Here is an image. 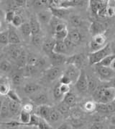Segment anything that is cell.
I'll return each instance as SVG.
<instances>
[{
	"instance_id": "cell-32",
	"label": "cell",
	"mask_w": 115,
	"mask_h": 129,
	"mask_svg": "<svg viewBox=\"0 0 115 129\" xmlns=\"http://www.w3.org/2000/svg\"><path fill=\"white\" fill-rule=\"evenodd\" d=\"M31 115L28 112H25L21 110V111L19 114V119H20V123L22 125H28L30 121Z\"/></svg>"
},
{
	"instance_id": "cell-8",
	"label": "cell",
	"mask_w": 115,
	"mask_h": 129,
	"mask_svg": "<svg viewBox=\"0 0 115 129\" xmlns=\"http://www.w3.org/2000/svg\"><path fill=\"white\" fill-rule=\"evenodd\" d=\"M61 74L60 67L51 66L48 68L45 72V78L48 81H54L57 78H60Z\"/></svg>"
},
{
	"instance_id": "cell-40",
	"label": "cell",
	"mask_w": 115,
	"mask_h": 129,
	"mask_svg": "<svg viewBox=\"0 0 115 129\" xmlns=\"http://www.w3.org/2000/svg\"><path fill=\"white\" fill-rule=\"evenodd\" d=\"M9 45L8 40V30L7 28L0 32V46L7 47Z\"/></svg>"
},
{
	"instance_id": "cell-19",
	"label": "cell",
	"mask_w": 115,
	"mask_h": 129,
	"mask_svg": "<svg viewBox=\"0 0 115 129\" xmlns=\"http://www.w3.org/2000/svg\"><path fill=\"white\" fill-rule=\"evenodd\" d=\"M28 23L30 24V27L31 30V36L40 34V31H41V25L40 23L38 22V20H37L36 17L32 16Z\"/></svg>"
},
{
	"instance_id": "cell-11",
	"label": "cell",
	"mask_w": 115,
	"mask_h": 129,
	"mask_svg": "<svg viewBox=\"0 0 115 129\" xmlns=\"http://www.w3.org/2000/svg\"><path fill=\"white\" fill-rule=\"evenodd\" d=\"M85 62V57L83 54H74L68 58H66V63L70 64H73L76 66L77 68H80V66H82Z\"/></svg>"
},
{
	"instance_id": "cell-3",
	"label": "cell",
	"mask_w": 115,
	"mask_h": 129,
	"mask_svg": "<svg viewBox=\"0 0 115 129\" xmlns=\"http://www.w3.org/2000/svg\"><path fill=\"white\" fill-rule=\"evenodd\" d=\"M107 44V38L104 34L93 36L92 41L89 43V49L91 52H96L102 49Z\"/></svg>"
},
{
	"instance_id": "cell-41",
	"label": "cell",
	"mask_w": 115,
	"mask_h": 129,
	"mask_svg": "<svg viewBox=\"0 0 115 129\" xmlns=\"http://www.w3.org/2000/svg\"><path fill=\"white\" fill-rule=\"evenodd\" d=\"M7 97H8V100H10V101H13V102H15L17 103H20V104H22V100L20 99V96L18 95L17 92L14 90H10L8 94H7Z\"/></svg>"
},
{
	"instance_id": "cell-50",
	"label": "cell",
	"mask_w": 115,
	"mask_h": 129,
	"mask_svg": "<svg viewBox=\"0 0 115 129\" xmlns=\"http://www.w3.org/2000/svg\"><path fill=\"white\" fill-rule=\"evenodd\" d=\"M115 13L114 7L112 6L108 3L106 8V18H112L114 17Z\"/></svg>"
},
{
	"instance_id": "cell-20",
	"label": "cell",
	"mask_w": 115,
	"mask_h": 129,
	"mask_svg": "<svg viewBox=\"0 0 115 129\" xmlns=\"http://www.w3.org/2000/svg\"><path fill=\"white\" fill-rule=\"evenodd\" d=\"M51 12L52 15L53 17L58 18L59 20H63L64 18H66L69 13V10L68 9H63V8H50L49 9Z\"/></svg>"
},
{
	"instance_id": "cell-7",
	"label": "cell",
	"mask_w": 115,
	"mask_h": 129,
	"mask_svg": "<svg viewBox=\"0 0 115 129\" xmlns=\"http://www.w3.org/2000/svg\"><path fill=\"white\" fill-rule=\"evenodd\" d=\"M30 100L37 105H48L49 102V97H48V94H46V92L40 91L38 93L32 95L30 96Z\"/></svg>"
},
{
	"instance_id": "cell-1",
	"label": "cell",
	"mask_w": 115,
	"mask_h": 129,
	"mask_svg": "<svg viewBox=\"0 0 115 129\" xmlns=\"http://www.w3.org/2000/svg\"><path fill=\"white\" fill-rule=\"evenodd\" d=\"M94 102L96 103L106 104L114 102L115 89L114 87H102L97 88L94 93Z\"/></svg>"
},
{
	"instance_id": "cell-27",
	"label": "cell",
	"mask_w": 115,
	"mask_h": 129,
	"mask_svg": "<svg viewBox=\"0 0 115 129\" xmlns=\"http://www.w3.org/2000/svg\"><path fill=\"white\" fill-rule=\"evenodd\" d=\"M20 30V33L23 37L24 39H29L31 37V30L28 22H24L22 25L18 28Z\"/></svg>"
},
{
	"instance_id": "cell-29",
	"label": "cell",
	"mask_w": 115,
	"mask_h": 129,
	"mask_svg": "<svg viewBox=\"0 0 115 129\" xmlns=\"http://www.w3.org/2000/svg\"><path fill=\"white\" fill-rule=\"evenodd\" d=\"M12 70V64L10 60L7 59H0V71L3 73H8Z\"/></svg>"
},
{
	"instance_id": "cell-18",
	"label": "cell",
	"mask_w": 115,
	"mask_h": 129,
	"mask_svg": "<svg viewBox=\"0 0 115 129\" xmlns=\"http://www.w3.org/2000/svg\"><path fill=\"white\" fill-rule=\"evenodd\" d=\"M51 109V106L48 105L38 106V108H37V110H36L37 113H35V114L38 115L41 118L44 119L46 121L48 122V117H49V115H50V112Z\"/></svg>"
},
{
	"instance_id": "cell-25",
	"label": "cell",
	"mask_w": 115,
	"mask_h": 129,
	"mask_svg": "<svg viewBox=\"0 0 115 129\" xmlns=\"http://www.w3.org/2000/svg\"><path fill=\"white\" fill-rule=\"evenodd\" d=\"M40 88H41V87L38 84L33 83H30L26 84L24 86V91L26 94L32 96L33 94L38 93V91H40Z\"/></svg>"
},
{
	"instance_id": "cell-10",
	"label": "cell",
	"mask_w": 115,
	"mask_h": 129,
	"mask_svg": "<svg viewBox=\"0 0 115 129\" xmlns=\"http://www.w3.org/2000/svg\"><path fill=\"white\" fill-rule=\"evenodd\" d=\"M8 30V40L9 44L10 45H20L21 43V38L17 33L16 30L12 25H10L7 28Z\"/></svg>"
},
{
	"instance_id": "cell-55",
	"label": "cell",
	"mask_w": 115,
	"mask_h": 129,
	"mask_svg": "<svg viewBox=\"0 0 115 129\" xmlns=\"http://www.w3.org/2000/svg\"><path fill=\"white\" fill-rule=\"evenodd\" d=\"M18 129H32V126H29V125H20L19 126Z\"/></svg>"
},
{
	"instance_id": "cell-39",
	"label": "cell",
	"mask_w": 115,
	"mask_h": 129,
	"mask_svg": "<svg viewBox=\"0 0 115 129\" xmlns=\"http://www.w3.org/2000/svg\"><path fill=\"white\" fill-rule=\"evenodd\" d=\"M68 30L66 29L60 31H58L55 32L52 36H53V39H55V41H64L68 36Z\"/></svg>"
},
{
	"instance_id": "cell-16",
	"label": "cell",
	"mask_w": 115,
	"mask_h": 129,
	"mask_svg": "<svg viewBox=\"0 0 115 129\" xmlns=\"http://www.w3.org/2000/svg\"><path fill=\"white\" fill-rule=\"evenodd\" d=\"M106 28V25L103 23L94 21L93 22L90 26V32L93 36L104 34Z\"/></svg>"
},
{
	"instance_id": "cell-2",
	"label": "cell",
	"mask_w": 115,
	"mask_h": 129,
	"mask_svg": "<svg viewBox=\"0 0 115 129\" xmlns=\"http://www.w3.org/2000/svg\"><path fill=\"white\" fill-rule=\"evenodd\" d=\"M112 54H114L112 52V49L111 45L107 44L104 47L101 49H98L96 52H90L88 56V60L91 65H96L99 63L104 57H107Z\"/></svg>"
},
{
	"instance_id": "cell-26",
	"label": "cell",
	"mask_w": 115,
	"mask_h": 129,
	"mask_svg": "<svg viewBox=\"0 0 115 129\" xmlns=\"http://www.w3.org/2000/svg\"><path fill=\"white\" fill-rule=\"evenodd\" d=\"M8 105L10 115L15 116L20 114L21 111V104L8 100Z\"/></svg>"
},
{
	"instance_id": "cell-58",
	"label": "cell",
	"mask_w": 115,
	"mask_h": 129,
	"mask_svg": "<svg viewBox=\"0 0 115 129\" xmlns=\"http://www.w3.org/2000/svg\"><path fill=\"white\" fill-rule=\"evenodd\" d=\"M0 56H1V49H0Z\"/></svg>"
},
{
	"instance_id": "cell-52",
	"label": "cell",
	"mask_w": 115,
	"mask_h": 129,
	"mask_svg": "<svg viewBox=\"0 0 115 129\" xmlns=\"http://www.w3.org/2000/svg\"><path fill=\"white\" fill-rule=\"evenodd\" d=\"M89 129H107L106 124L104 122L98 123H93L92 125L89 127Z\"/></svg>"
},
{
	"instance_id": "cell-17",
	"label": "cell",
	"mask_w": 115,
	"mask_h": 129,
	"mask_svg": "<svg viewBox=\"0 0 115 129\" xmlns=\"http://www.w3.org/2000/svg\"><path fill=\"white\" fill-rule=\"evenodd\" d=\"M86 2L84 1H78V0H67V1H60L59 2V6L60 8H63V9H68L72 8L75 7L83 6L85 4Z\"/></svg>"
},
{
	"instance_id": "cell-54",
	"label": "cell",
	"mask_w": 115,
	"mask_h": 129,
	"mask_svg": "<svg viewBox=\"0 0 115 129\" xmlns=\"http://www.w3.org/2000/svg\"><path fill=\"white\" fill-rule=\"evenodd\" d=\"M6 30L5 27H4V22H3L2 19L0 18V32H1V31H3V30Z\"/></svg>"
},
{
	"instance_id": "cell-28",
	"label": "cell",
	"mask_w": 115,
	"mask_h": 129,
	"mask_svg": "<svg viewBox=\"0 0 115 129\" xmlns=\"http://www.w3.org/2000/svg\"><path fill=\"white\" fill-rule=\"evenodd\" d=\"M62 102L67 106H68L70 108H71V107H73L76 105L77 99H76V96L73 93L69 92L68 94H66L63 96Z\"/></svg>"
},
{
	"instance_id": "cell-4",
	"label": "cell",
	"mask_w": 115,
	"mask_h": 129,
	"mask_svg": "<svg viewBox=\"0 0 115 129\" xmlns=\"http://www.w3.org/2000/svg\"><path fill=\"white\" fill-rule=\"evenodd\" d=\"M95 70L98 76V78L102 81H111L114 79L115 76L114 69H112L111 68L96 65Z\"/></svg>"
},
{
	"instance_id": "cell-44",
	"label": "cell",
	"mask_w": 115,
	"mask_h": 129,
	"mask_svg": "<svg viewBox=\"0 0 115 129\" xmlns=\"http://www.w3.org/2000/svg\"><path fill=\"white\" fill-rule=\"evenodd\" d=\"M97 84L96 81L92 79V78H89L88 77V91L91 93H94V91L97 89Z\"/></svg>"
},
{
	"instance_id": "cell-43",
	"label": "cell",
	"mask_w": 115,
	"mask_h": 129,
	"mask_svg": "<svg viewBox=\"0 0 115 129\" xmlns=\"http://www.w3.org/2000/svg\"><path fill=\"white\" fill-rule=\"evenodd\" d=\"M24 76L20 73H14L12 76V81L14 85H20L24 80Z\"/></svg>"
},
{
	"instance_id": "cell-22",
	"label": "cell",
	"mask_w": 115,
	"mask_h": 129,
	"mask_svg": "<svg viewBox=\"0 0 115 129\" xmlns=\"http://www.w3.org/2000/svg\"><path fill=\"white\" fill-rule=\"evenodd\" d=\"M51 61L52 66H56V67H60L61 64L66 63V57L65 55H61V54H57L52 53L51 55L49 57Z\"/></svg>"
},
{
	"instance_id": "cell-47",
	"label": "cell",
	"mask_w": 115,
	"mask_h": 129,
	"mask_svg": "<svg viewBox=\"0 0 115 129\" xmlns=\"http://www.w3.org/2000/svg\"><path fill=\"white\" fill-rule=\"evenodd\" d=\"M38 57L35 56L33 54H28L27 57V64L28 65H33L35 66V64L38 62ZM26 64V65H27Z\"/></svg>"
},
{
	"instance_id": "cell-37",
	"label": "cell",
	"mask_w": 115,
	"mask_h": 129,
	"mask_svg": "<svg viewBox=\"0 0 115 129\" xmlns=\"http://www.w3.org/2000/svg\"><path fill=\"white\" fill-rule=\"evenodd\" d=\"M27 57H28V53L26 52V51L24 49H22L21 54L20 55V57H18L17 59L16 62L17 64L21 67V68H24L26 64H27Z\"/></svg>"
},
{
	"instance_id": "cell-49",
	"label": "cell",
	"mask_w": 115,
	"mask_h": 129,
	"mask_svg": "<svg viewBox=\"0 0 115 129\" xmlns=\"http://www.w3.org/2000/svg\"><path fill=\"white\" fill-rule=\"evenodd\" d=\"M66 29H68L67 25H66V24L63 22V20H61V21H60V22L56 25V26L55 27L54 30H52V34H53L55 32L60 31V30H63Z\"/></svg>"
},
{
	"instance_id": "cell-31",
	"label": "cell",
	"mask_w": 115,
	"mask_h": 129,
	"mask_svg": "<svg viewBox=\"0 0 115 129\" xmlns=\"http://www.w3.org/2000/svg\"><path fill=\"white\" fill-rule=\"evenodd\" d=\"M56 110L58 112L60 113V115L61 116H68L70 115V108L68 106H67L66 104H64L63 102H61L60 103L58 104V105L56 107Z\"/></svg>"
},
{
	"instance_id": "cell-24",
	"label": "cell",
	"mask_w": 115,
	"mask_h": 129,
	"mask_svg": "<svg viewBox=\"0 0 115 129\" xmlns=\"http://www.w3.org/2000/svg\"><path fill=\"white\" fill-rule=\"evenodd\" d=\"M114 54H112L110 55H108L107 57H104L99 63H98L96 65L103 66V67H107V68H111L112 69H114Z\"/></svg>"
},
{
	"instance_id": "cell-12",
	"label": "cell",
	"mask_w": 115,
	"mask_h": 129,
	"mask_svg": "<svg viewBox=\"0 0 115 129\" xmlns=\"http://www.w3.org/2000/svg\"><path fill=\"white\" fill-rule=\"evenodd\" d=\"M96 112L99 114H106L110 112H114V102L106 103V104H102V103H96Z\"/></svg>"
},
{
	"instance_id": "cell-46",
	"label": "cell",
	"mask_w": 115,
	"mask_h": 129,
	"mask_svg": "<svg viewBox=\"0 0 115 129\" xmlns=\"http://www.w3.org/2000/svg\"><path fill=\"white\" fill-rule=\"evenodd\" d=\"M15 15H16V12L14 10H9L4 14V20H5L6 22L8 23H11V22L12 21L13 18H14Z\"/></svg>"
},
{
	"instance_id": "cell-42",
	"label": "cell",
	"mask_w": 115,
	"mask_h": 129,
	"mask_svg": "<svg viewBox=\"0 0 115 129\" xmlns=\"http://www.w3.org/2000/svg\"><path fill=\"white\" fill-rule=\"evenodd\" d=\"M23 23H24V22H23L22 18L20 15L16 14L15 16H14V18H13L12 21L11 22V24L12 26L14 27V28H19L22 25V24Z\"/></svg>"
},
{
	"instance_id": "cell-21",
	"label": "cell",
	"mask_w": 115,
	"mask_h": 129,
	"mask_svg": "<svg viewBox=\"0 0 115 129\" xmlns=\"http://www.w3.org/2000/svg\"><path fill=\"white\" fill-rule=\"evenodd\" d=\"M55 42L56 41L54 39H48L46 41H43V43L42 44L41 47H42L43 52L49 57L52 54V50H53Z\"/></svg>"
},
{
	"instance_id": "cell-9",
	"label": "cell",
	"mask_w": 115,
	"mask_h": 129,
	"mask_svg": "<svg viewBox=\"0 0 115 129\" xmlns=\"http://www.w3.org/2000/svg\"><path fill=\"white\" fill-rule=\"evenodd\" d=\"M35 17L40 25H49L52 15L50 10H42L37 13Z\"/></svg>"
},
{
	"instance_id": "cell-13",
	"label": "cell",
	"mask_w": 115,
	"mask_h": 129,
	"mask_svg": "<svg viewBox=\"0 0 115 129\" xmlns=\"http://www.w3.org/2000/svg\"><path fill=\"white\" fill-rule=\"evenodd\" d=\"M66 39L72 44H74L75 46H76L77 44L81 42L83 39V36L78 30L76 29H72L68 31V36Z\"/></svg>"
},
{
	"instance_id": "cell-6",
	"label": "cell",
	"mask_w": 115,
	"mask_h": 129,
	"mask_svg": "<svg viewBox=\"0 0 115 129\" xmlns=\"http://www.w3.org/2000/svg\"><path fill=\"white\" fill-rule=\"evenodd\" d=\"M76 89L80 93H86L88 91V76L86 72L80 70V73L77 81L75 83Z\"/></svg>"
},
{
	"instance_id": "cell-48",
	"label": "cell",
	"mask_w": 115,
	"mask_h": 129,
	"mask_svg": "<svg viewBox=\"0 0 115 129\" xmlns=\"http://www.w3.org/2000/svg\"><path fill=\"white\" fill-rule=\"evenodd\" d=\"M58 87L60 91V92L63 94V96H65L66 94H68L69 92H70V85H66V84H58Z\"/></svg>"
},
{
	"instance_id": "cell-35",
	"label": "cell",
	"mask_w": 115,
	"mask_h": 129,
	"mask_svg": "<svg viewBox=\"0 0 115 129\" xmlns=\"http://www.w3.org/2000/svg\"><path fill=\"white\" fill-rule=\"evenodd\" d=\"M10 110H9V105H8V99L6 100H3L2 105L0 110V117L1 118H6L10 116Z\"/></svg>"
},
{
	"instance_id": "cell-53",
	"label": "cell",
	"mask_w": 115,
	"mask_h": 129,
	"mask_svg": "<svg viewBox=\"0 0 115 129\" xmlns=\"http://www.w3.org/2000/svg\"><path fill=\"white\" fill-rule=\"evenodd\" d=\"M56 129H71V126L68 123H63L60 124Z\"/></svg>"
},
{
	"instance_id": "cell-30",
	"label": "cell",
	"mask_w": 115,
	"mask_h": 129,
	"mask_svg": "<svg viewBox=\"0 0 115 129\" xmlns=\"http://www.w3.org/2000/svg\"><path fill=\"white\" fill-rule=\"evenodd\" d=\"M60 117H61V115L58 112L56 108H54V107H52L51 110H50L49 117H48V123H49L50 125L52 123H56V122H57L60 119Z\"/></svg>"
},
{
	"instance_id": "cell-23",
	"label": "cell",
	"mask_w": 115,
	"mask_h": 129,
	"mask_svg": "<svg viewBox=\"0 0 115 129\" xmlns=\"http://www.w3.org/2000/svg\"><path fill=\"white\" fill-rule=\"evenodd\" d=\"M68 52L67 48L66 47L63 41H56L52 53L57 54H61V55H65L66 53Z\"/></svg>"
},
{
	"instance_id": "cell-33",
	"label": "cell",
	"mask_w": 115,
	"mask_h": 129,
	"mask_svg": "<svg viewBox=\"0 0 115 129\" xmlns=\"http://www.w3.org/2000/svg\"><path fill=\"white\" fill-rule=\"evenodd\" d=\"M96 103L94 100H88L84 103L82 106V109L86 112H94L96 111Z\"/></svg>"
},
{
	"instance_id": "cell-15",
	"label": "cell",
	"mask_w": 115,
	"mask_h": 129,
	"mask_svg": "<svg viewBox=\"0 0 115 129\" xmlns=\"http://www.w3.org/2000/svg\"><path fill=\"white\" fill-rule=\"evenodd\" d=\"M22 49L20 45H8V49H7V54L9 57L13 59L14 61H17L18 57H20Z\"/></svg>"
},
{
	"instance_id": "cell-34",
	"label": "cell",
	"mask_w": 115,
	"mask_h": 129,
	"mask_svg": "<svg viewBox=\"0 0 115 129\" xmlns=\"http://www.w3.org/2000/svg\"><path fill=\"white\" fill-rule=\"evenodd\" d=\"M23 69H24V77L33 76L37 74L38 71V68L37 67L33 66V65H28V64L25 65L23 68Z\"/></svg>"
},
{
	"instance_id": "cell-57",
	"label": "cell",
	"mask_w": 115,
	"mask_h": 129,
	"mask_svg": "<svg viewBox=\"0 0 115 129\" xmlns=\"http://www.w3.org/2000/svg\"><path fill=\"white\" fill-rule=\"evenodd\" d=\"M2 102H3V100L0 97V110H1V107H2Z\"/></svg>"
},
{
	"instance_id": "cell-38",
	"label": "cell",
	"mask_w": 115,
	"mask_h": 129,
	"mask_svg": "<svg viewBox=\"0 0 115 129\" xmlns=\"http://www.w3.org/2000/svg\"><path fill=\"white\" fill-rule=\"evenodd\" d=\"M30 41L32 44L36 47H42V44L43 43V39L41 34H37V35L31 36L30 37Z\"/></svg>"
},
{
	"instance_id": "cell-45",
	"label": "cell",
	"mask_w": 115,
	"mask_h": 129,
	"mask_svg": "<svg viewBox=\"0 0 115 129\" xmlns=\"http://www.w3.org/2000/svg\"><path fill=\"white\" fill-rule=\"evenodd\" d=\"M52 94H53V97L56 101H62L63 99V94L60 92L58 85H56L54 88H53V91H52Z\"/></svg>"
},
{
	"instance_id": "cell-5",
	"label": "cell",
	"mask_w": 115,
	"mask_h": 129,
	"mask_svg": "<svg viewBox=\"0 0 115 129\" xmlns=\"http://www.w3.org/2000/svg\"><path fill=\"white\" fill-rule=\"evenodd\" d=\"M80 73V69L73 64H67V66L63 71V74L64 76L68 78L71 83H75Z\"/></svg>"
},
{
	"instance_id": "cell-51",
	"label": "cell",
	"mask_w": 115,
	"mask_h": 129,
	"mask_svg": "<svg viewBox=\"0 0 115 129\" xmlns=\"http://www.w3.org/2000/svg\"><path fill=\"white\" fill-rule=\"evenodd\" d=\"M34 105L32 104V103H30V102H28V103H25L22 107V110H23L25 112H28V113H30V114H32V112L34 111Z\"/></svg>"
},
{
	"instance_id": "cell-14",
	"label": "cell",
	"mask_w": 115,
	"mask_h": 129,
	"mask_svg": "<svg viewBox=\"0 0 115 129\" xmlns=\"http://www.w3.org/2000/svg\"><path fill=\"white\" fill-rule=\"evenodd\" d=\"M11 90L10 79L6 76L0 77V95L6 96Z\"/></svg>"
},
{
	"instance_id": "cell-56",
	"label": "cell",
	"mask_w": 115,
	"mask_h": 129,
	"mask_svg": "<svg viewBox=\"0 0 115 129\" xmlns=\"http://www.w3.org/2000/svg\"><path fill=\"white\" fill-rule=\"evenodd\" d=\"M18 128H19V127H18ZM18 128H10V127H6V126H5V127H3L2 129H18Z\"/></svg>"
},
{
	"instance_id": "cell-36",
	"label": "cell",
	"mask_w": 115,
	"mask_h": 129,
	"mask_svg": "<svg viewBox=\"0 0 115 129\" xmlns=\"http://www.w3.org/2000/svg\"><path fill=\"white\" fill-rule=\"evenodd\" d=\"M69 20L70 25L74 28L80 27L83 25V19L78 15H71L69 18Z\"/></svg>"
}]
</instances>
